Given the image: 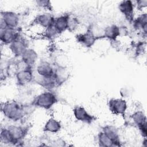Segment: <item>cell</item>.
Here are the masks:
<instances>
[{
	"label": "cell",
	"instance_id": "1",
	"mask_svg": "<svg viewBox=\"0 0 147 147\" xmlns=\"http://www.w3.org/2000/svg\"><path fill=\"white\" fill-rule=\"evenodd\" d=\"M27 106L16 101H8L1 106V111L5 117L13 122L21 120L27 114Z\"/></svg>",
	"mask_w": 147,
	"mask_h": 147
},
{
	"label": "cell",
	"instance_id": "2",
	"mask_svg": "<svg viewBox=\"0 0 147 147\" xmlns=\"http://www.w3.org/2000/svg\"><path fill=\"white\" fill-rule=\"evenodd\" d=\"M57 101V97L54 93L51 91H45L36 96L32 102V105L44 109H49Z\"/></svg>",
	"mask_w": 147,
	"mask_h": 147
},
{
	"label": "cell",
	"instance_id": "3",
	"mask_svg": "<svg viewBox=\"0 0 147 147\" xmlns=\"http://www.w3.org/2000/svg\"><path fill=\"white\" fill-rule=\"evenodd\" d=\"M20 18L17 13L11 11H5L1 13V29L6 28H14L17 27Z\"/></svg>",
	"mask_w": 147,
	"mask_h": 147
},
{
	"label": "cell",
	"instance_id": "4",
	"mask_svg": "<svg viewBox=\"0 0 147 147\" xmlns=\"http://www.w3.org/2000/svg\"><path fill=\"white\" fill-rule=\"evenodd\" d=\"M6 129L13 145H16L18 142H21L27 133L26 129L21 126L11 125L6 127Z\"/></svg>",
	"mask_w": 147,
	"mask_h": 147
},
{
	"label": "cell",
	"instance_id": "5",
	"mask_svg": "<svg viewBox=\"0 0 147 147\" xmlns=\"http://www.w3.org/2000/svg\"><path fill=\"white\" fill-rule=\"evenodd\" d=\"M27 48H28L26 40L20 35L9 45V49L15 57H21Z\"/></svg>",
	"mask_w": 147,
	"mask_h": 147
},
{
	"label": "cell",
	"instance_id": "6",
	"mask_svg": "<svg viewBox=\"0 0 147 147\" xmlns=\"http://www.w3.org/2000/svg\"><path fill=\"white\" fill-rule=\"evenodd\" d=\"M108 105L110 111L115 115H123L127 109L126 102L121 98H112Z\"/></svg>",
	"mask_w": 147,
	"mask_h": 147
},
{
	"label": "cell",
	"instance_id": "7",
	"mask_svg": "<svg viewBox=\"0 0 147 147\" xmlns=\"http://www.w3.org/2000/svg\"><path fill=\"white\" fill-rule=\"evenodd\" d=\"M73 113L76 119L86 123L90 124L95 120L94 116L89 114L83 107L80 106H75L73 109Z\"/></svg>",
	"mask_w": 147,
	"mask_h": 147
},
{
	"label": "cell",
	"instance_id": "8",
	"mask_svg": "<svg viewBox=\"0 0 147 147\" xmlns=\"http://www.w3.org/2000/svg\"><path fill=\"white\" fill-rule=\"evenodd\" d=\"M15 76L17 84L20 86H24L30 83L33 78L32 69L27 67L20 69Z\"/></svg>",
	"mask_w": 147,
	"mask_h": 147
},
{
	"label": "cell",
	"instance_id": "9",
	"mask_svg": "<svg viewBox=\"0 0 147 147\" xmlns=\"http://www.w3.org/2000/svg\"><path fill=\"white\" fill-rule=\"evenodd\" d=\"M21 62L29 68L32 69L35 65L38 56L37 52L33 49L27 48L21 56Z\"/></svg>",
	"mask_w": 147,
	"mask_h": 147
},
{
	"label": "cell",
	"instance_id": "10",
	"mask_svg": "<svg viewBox=\"0 0 147 147\" xmlns=\"http://www.w3.org/2000/svg\"><path fill=\"white\" fill-rule=\"evenodd\" d=\"M134 123L138 127L142 136L146 137V118L144 113L141 111L135 112L131 115Z\"/></svg>",
	"mask_w": 147,
	"mask_h": 147
},
{
	"label": "cell",
	"instance_id": "11",
	"mask_svg": "<svg viewBox=\"0 0 147 147\" xmlns=\"http://www.w3.org/2000/svg\"><path fill=\"white\" fill-rule=\"evenodd\" d=\"M18 32L14 28H6L1 29L0 39L4 44H10L19 36Z\"/></svg>",
	"mask_w": 147,
	"mask_h": 147
},
{
	"label": "cell",
	"instance_id": "12",
	"mask_svg": "<svg viewBox=\"0 0 147 147\" xmlns=\"http://www.w3.org/2000/svg\"><path fill=\"white\" fill-rule=\"evenodd\" d=\"M55 68L52 65L47 61H41L37 65L36 71L40 77H50L55 75Z\"/></svg>",
	"mask_w": 147,
	"mask_h": 147
},
{
	"label": "cell",
	"instance_id": "13",
	"mask_svg": "<svg viewBox=\"0 0 147 147\" xmlns=\"http://www.w3.org/2000/svg\"><path fill=\"white\" fill-rule=\"evenodd\" d=\"M76 38L78 41L86 47H91L92 46L96 40V36L91 30L78 35Z\"/></svg>",
	"mask_w": 147,
	"mask_h": 147
},
{
	"label": "cell",
	"instance_id": "14",
	"mask_svg": "<svg viewBox=\"0 0 147 147\" xmlns=\"http://www.w3.org/2000/svg\"><path fill=\"white\" fill-rule=\"evenodd\" d=\"M102 131L113 141L114 144V146L120 145L119 136L117 127L112 125H106L103 127Z\"/></svg>",
	"mask_w": 147,
	"mask_h": 147
},
{
	"label": "cell",
	"instance_id": "15",
	"mask_svg": "<svg viewBox=\"0 0 147 147\" xmlns=\"http://www.w3.org/2000/svg\"><path fill=\"white\" fill-rule=\"evenodd\" d=\"M118 8L121 13H122L127 19L129 20H132L134 10V5L132 1L129 0L123 1L119 3Z\"/></svg>",
	"mask_w": 147,
	"mask_h": 147
},
{
	"label": "cell",
	"instance_id": "16",
	"mask_svg": "<svg viewBox=\"0 0 147 147\" xmlns=\"http://www.w3.org/2000/svg\"><path fill=\"white\" fill-rule=\"evenodd\" d=\"M69 17V15L65 14L55 18L53 26L58 34L64 32L66 29H68V22Z\"/></svg>",
	"mask_w": 147,
	"mask_h": 147
},
{
	"label": "cell",
	"instance_id": "17",
	"mask_svg": "<svg viewBox=\"0 0 147 147\" xmlns=\"http://www.w3.org/2000/svg\"><path fill=\"white\" fill-rule=\"evenodd\" d=\"M61 128L60 122L53 118H51L46 122L43 130L48 133H56L61 130Z\"/></svg>",
	"mask_w": 147,
	"mask_h": 147
},
{
	"label": "cell",
	"instance_id": "18",
	"mask_svg": "<svg viewBox=\"0 0 147 147\" xmlns=\"http://www.w3.org/2000/svg\"><path fill=\"white\" fill-rule=\"evenodd\" d=\"M54 17L49 13H44L39 15L36 18V22L41 26L48 29L51 26L54 22Z\"/></svg>",
	"mask_w": 147,
	"mask_h": 147
},
{
	"label": "cell",
	"instance_id": "19",
	"mask_svg": "<svg viewBox=\"0 0 147 147\" xmlns=\"http://www.w3.org/2000/svg\"><path fill=\"white\" fill-rule=\"evenodd\" d=\"M103 33L104 37L111 40H115L120 35V29L116 25H111L105 29Z\"/></svg>",
	"mask_w": 147,
	"mask_h": 147
},
{
	"label": "cell",
	"instance_id": "20",
	"mask_svg": "<svg viewBox=\"0 0 147 147\" xmlns=\"http://www.w3.org/2000/svg\"><path fill=\"white\" fill-rule=\"evenodd\" d=\"M146 14H143L139 16L134 21V27L137 29H141L145 33L146 32Z\"/></svg>",
	"mask_w": 147,
	"mask_h": 147
},
{
	"label": "cell",
	"instance_id": "21",
	"mask_svg": "<svg viewBox=\"0 0 147 147\" xmlns=\"http://www.w3.org/2000/svg\"><path fill=\"white\" fill-rule=\"evenodd\" d=\"M98 141L99 145L101 146H114V144L113 141L102 131L99 133L98 135Z\"/></svg>",
	"mask_w": 147,
	"mask_h": 147
},
{
	"label": "cell",
	"instance_id": "22",
	"mask_svg": "<svg viewBox=\"0 0 147 147\" xmlns=\"http://www.w3.org/2000/svg\"><path fill=\"white\" fill-rule=\"evenodd\" d=\"M78 25V21L76 18L70 17H69L68 22V29L69 30H75Z\"/></svg>",
	"mask_w": 147,
	"mask_h": 147
},
{
	"label": "cell",
	"instance_id": "23",
	"mask_svg": "<svg viewBox=\"0 0 147 147\" xmlns=\"http://www.w3.org/2000/svg\"><path fill=\"white\" fill-rule=\"evenodd\" d=\"M147 4V1H137V5L138 7L140 8H142L144 7H146Z\"/></svg>",
	"mask_w": 147,
	"mask_h": 147
}]
</instances>
